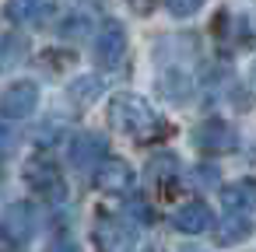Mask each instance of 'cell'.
<instances>
[{
    "mask_svg": "<svg viewBox=\"0 0 256 252\" xmlns=\"http://www.w3.org/2000/svg\"><path fill=\"white\" fill-rule=\"evenodd\" d=\"M126 4H130L137 14H151V11L158 7V0H126Z\"/></svg>",
    "mask_w": 256,
    "mask_h": 252,
    "instance_id": "20",
    "label": "cell"
},
{
    "mask_svg": "<svg viewBox=\"0 0 256 252\" xmlns=\"http://www.w3.org/2000/svg\"><path fill=\"white\" fill-rule=\"evenodd\" d=\"M193 147H200L204 154H224L235 147V130L224 119H204L193 126Z\"/></svg>",
    "mask_w": 256,
    "mask_h": 252,
    "instance_id": "6",
    "label": "cell"
},
{
    "mask_svg": "<svg viewBox=\"0 0 256 252\" xmlns=\"http://www.w3.org/2000/svg\"><path fill=\"white\" fill-rule=\"evenodd\" d=\"M14 140H18L14 133H4V130H0V158H4V154H11V151H14Z\"/></svg>",
    "mask_w": 256,
    "mask_h": 252,
    "instance_id": "22",
    "label": "cell"
},
{
    "mask_svg": "<svg viewBox=\"0 0 256 252\" xmlns=\"http://www.w3.org/2000/svg\"><path fill=\"white\" fill-rule=\"evenodd\" d=\"M165 4H168V14L172 18H193L207 0H165Z\"/></svg>",
    "mask_w": 256,
    "mask_h": 252,
    "instance_id": "17",
    "label": "cell"
},
{
    "mask_svg": "<svg viewBox=\"0 0 256 252\" xmlns=\"http://www.w3.org/2000/svg\"><path fill=\"white\" fill-rule=\"evenodd\" d=\"M214 175H218V172H214L210 165H200V168H196V182H200V186H214V182H218Z\"/></svg>",
    "mask_w": 256,
    "mask_h": 252,
    "instance_id": "19",
    "label": "cell"
},
{
    "mask_svg": "<svg viewBox=\"0 0 256 252\" xmlns=\"http://www.w3.org/2000/svg\"><path fill=\"white\" fill-rule=\"evenodd\" d=\"M109 123H112L120 133L137 137V140H151V137H158V133L165 130L162 119H158V112H154L140 95H130V91H123V95H116V98L109 102Z\"/></svg>",
    "mask_w": 256,
    "mask_h": 252,
    "instance_id": "1",
    "label": "cell"
},
{
    "mask_svg": "<svg viewBox=\"0 0 256 252\" xmlns=\"http://www.w3.org/2000/svg\"><path fill=\"white\" fill-rule=\"evenodd\" d=\"M25 53H28V42L22 35H11V39L0 42V60H4V63H18Z\"/></svg>",
    "mask_w": 256,
    "mask_h": 252,
    "instance_id": "16",
    "label": "cell"
},
{
    "mask_svg": "<svg viewBox=\"0 0 256 252\" xmlns=\"http://www.w3.org/2000/svg\"><path fill=\"white\" fill-rule=\"evenodd\" d=\"M252 77H256V70H252Z\"/></svg>",
    "mask_w": 256,
    "mask_h": 252,
    "instance_id": "25",
    "label": "cell"
},
{
    "mask_svg": "<svg viewBox=\"0 0 256 252\" xmlns=\"http://www.w3.org/2000/svg\"><path fill=\"white\" fill-rule=\"evenodd\" d=\"M172 224L182 235H204L210 228V210H207V203H186L172 214Z\"/></svg>",
    "mask_w": 256,
    "mask_h": 252,
    "instance_id": "10",
    "label": "cell"
},
{
    "mask_svg": "<svg viewBox=\"0 0 256 252\" xmlns=\"http://www.w3.org/2000/svg\"><path fill=\"white\" fill-rule=\"evenodd\" d=\"M46 11V0H8V18L14 25H32Z\"/></svg>",
    "mask_w": 256,
    "mask_h": 252,
    "instance_id": "13",
    "label": "cell"
},
{
    "mask_svg": "<svg viewBox=\"0 0 256 252\" xmlns=\"http://www.w3.org/2000/svg\"><path fill=\"white\" fill-rule=\"evenodd\" d=\"M218 242L221 245H238V242H246L249 235H252V217L249 214H242V210H232L221 224H218Z\"/></svg>",
    "mask_w": 256,
    "mask_h": 252,
    "instance_id": "11",
    "label": "cell"
},
{
    "mask_svg": "<svg viewBox=\"0 0 256 252\" xmlns=\"http://www.w3.org/2000/svg\"><path fill=\"white\" fill-rule=\"evenodd\" d=\"M148 175H151L154 182H165V186H168V182L179 175V158L168 154V151H165V154H154V158L148 161Z\"/></svg>",
    "mask_w": 256,
    "mask_h": 252,
    "instance_id": "15",
    "label": "cell"
},
{
    "mask_svg": "<svg viewBox=\"0 0 256 252\" xmlns=\"http://www.w3.org/2000/svg\"><path fill=\"white\" fill-rule=\"evenodd\" d=\"M95 245H98V252H134L137 228L126 224L123 217H98L95 221Z\"/></svg>",
    "mask_w": 256,
    "mask_h": 252,
    "instance_id": "5",
    "label": "cell"
},
{
    "mask_svg": "<svg viewBox=\"0 0 256 252\" xmlns=\"http://www.w3.org/2000/svg\"><path fill=\"white\" fill-rule=\"evenodd\" d=\"M25 182L39 193V196H50V200H60L64 196V182H60V172H56V161L39 151L36 158L25 161Z\"/></svg>",
    "mask_w": 256,
    "mask_h": 252,
    "instance_id": "4",
    "label": "cell"
},
{
    "mask_svg": "<svg viewBox=\"0 0 256 252\" xmlns=\"http://www.w3.org/2000/svg\"><path fill=\"white\" fill-rule=\"evenodd\" d=\"M36 105H39V84H32V81H18V84H11L4 95H0V116L8 123L32 116Z\"/></svg>",
    "mask_w": 256,
    "mask_h": 252,
    "instance_id": "7",
    "label": "cell"
},
{
    "mask_svg": "<svg viewBox=\"0 0 256 252\" xmlns=\"http://www.w3.org/2000/svg\"><path fill=\"white\" fill-rule=\"evenodd\" d=\"M98 95H102V81H98L95 74H88V77H78V81L70 84V102H74L78 109H84V105L98 102Z\"/></svg>",
    "mask_w": 256,
    "mask_h": 252,
    "instance_id": "14",
    "label": "cell"
},
{
    "mask_svg": "<svg viewBox=\"0 0 256 252\" xmlns=\"http://www.w3.org/2000/svg\"><path fill=\"white\" fill-rule=\"evenodd\" d=\"M130 210H134L140 221H151V207H148V200H144V196H134V200H130Z\"/></svg>",
    "mask_w": 256,
    "mask_h": 252,
    "instance_id": "18",
    "label": "cell"
},
{
    "mask_svg": "<svg viewBox=\"0 0 256 252\" xmlns=\"http://www.w3.org/2000/svg\"><path fill=\"white\" fill-rule=\"evenodd\" d=\"M39 231V214L32 203H11L0 217V238L11 242V245H25L32 242Z\"/></svg>",
    "mask_w": 256,
    "mask_h": 252,
    "instance_id": "2",
    "label": "cell"
},
{
    "mask_svg": "<svg viewBox=\"0 0 256 252\" xmlns=\"http://www.w3.org/2000/svg\"><path fill=\"white\" fill-rule=\"evenodd\" d=\"M95 182H98V189L109 193V196L130 193V189H134V168H130L123 158H102V165L95 168Z\"/></svg>",
    "mask_w": 256,
    "mask_h": 252,
    "instance_id": "9",
    "label": "cell"
},
{
    "mask_svg": "<svg viewBox=\"0 0 256 252\" xmlns=\"http://www.w3.org/2000/svg\"><path fill=\"white\" fill-rule=\"evenodd\" d=\"M221 200L228 210H242V214H256V182L252 179H242V182H232L221 189Z\"/></svg>",
    "mask_w": 256,
    "mask_h": 252,
    "instance_id": "12",
    "label": "cell"
},
{
    "mask_svg": "<svg viewBox=\"0 0 256 252\" xmlns=\"http://www.w3.org/2000/svg\"><path fill=\"white\" fill-rule=\"evenodd\" d=\"M67 158L74 168H98L106 158V137L102 133H74L67 140Z\"/></svg>",
    "mask_w": 256,
    "mask_h": 252,
    "instance_id": "8",
    "label": "cell"
},
{
    "mask_svg": "<svg viewBox=\"0 0 256 252\" xmlns=\"http://www.w3.org/2000/svg\"><path fill=\"white\" fill-rule=\"evenodd\" d=\"M50 252H78V245H74V242H70L67 235H60V238H56V242L50 245Z\"/></svg>",
    "mask_w": 256,
    "mask_h": 252,
    "instance_id": "21",
    "label": "cell"
},
{
    "mask_svg": "<svg viewBox=\"0 0 256 252\" xmlns=\"http://www.w3.org/2000/svg\"><path fill=\"white\" fill-rule=\"evenodd\" d=\"M126 46H130L126 28H123L120 21H106V25L98 28V35H95V60H98V67L120 70L123 60H126Z\"/></svg>",
    "mask_w": 256,
    "mask_h": 252,
    "instance_id": "3",
    "label": "cell"
},
{
    "mask_svg": "<svg viewBox=\"0 0 256 252\" xmlns=\"http://www.w3.org/2000/svg\"><path fill=\"white\" fill-rule=\"evenodd\" d=\"M182 252H207V249H196V245H182Z\"/></svg>",
    "mask_w": 256,
    "mask_h": 252,
    "instance_id": "23",
    "label": "cell"
},
{
    "mask_svg": "<svg viewBox=\"0 0 256 252\" xmlns=\"http://www.w3.org/2000/svg\"><path fill=\"white\" fill-rule=\"evenodd\" d=\"M144 252H158V249H144Z\"/></svg>",
    "mask_w": 256,
    "mask_h": 252,
    "instance_id": "24",
    "label": "cell"
}]
</instances>
